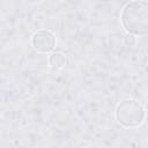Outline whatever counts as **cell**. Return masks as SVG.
<instances>
[{
	"label": "cell",
	"instance_id": "obj_1",
	"mask_svg": "<svg viewBox=\"0 0 148 148\" xmlns=\"http://www.w3.org/2000/svg\"><path fill=\"white\" fill-rule=\"evenodd\" d=\"M121 23L125 30L135 36L148 34V3L145 0L127 2L121 10Z\"/></svg>",
	"mask_w": 148,
	"mask_h": 148
},
{
	"label": "cell",
	"instance_id": "obj_2",
	"mask_svg": "<svg viewBox=\"0 0 148 148\" xmlns=\"http://www.w3.org/2000/svg\"><path fill=\"white\" fill-rule=\"evenodd\" d=\"M145 117V108L136 99H124L116 108V119L124 127H138L143 123Z\"/></svg>",
	"mask_w": 148,
	"mask_h": 148
},
{
	"label": "cell",
	"instance_id": "obj_3",
	"mask_svg": "<svg viewBox=\"0 0 148 148\" xmlns=\"http://www.w3.org/2000/svg\"><path fill=\"white\" fill-rule=\"evenodd\" d=\"M31 44L35 49V51L39 53H47L54 50L57 40L53 32L50 30H38L36 31L31 37Z\"/></svg>",
	"mask_w": 148,
	"mask_h": 148
},
{
	"label": "cell",
	"instance_id": "obj_4",
	"mask_svg": "<svg viewBox=\"0 0 148 148\" xmlns=\"http://www.w3.org/2000/svg\"><path fill=\"white\" fill-rule=\"evenodd\" d=\"M66 62L65 56L61 52H53L49 57V64L52 68H61Z\"/></svg>",
	"mask_w": 148,
	"mask_h": 148
}]
</instances>
